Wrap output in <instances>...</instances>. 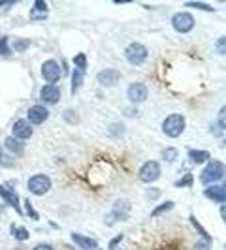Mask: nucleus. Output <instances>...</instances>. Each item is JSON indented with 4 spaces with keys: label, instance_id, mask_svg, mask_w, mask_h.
I'll return each mask as SVG.
<instances>
[{
    "label": "nucleus",
    "instance_id": "16",
    "mask_svg": "<svg viewBox=\"0 0 226 250\" xmlns=\"http://www.w3.org/2000/svg\"><path fill=\"white\" fill-rule=\"evenodd\" d=\"M203 196L207 200L217 201V203H226V181L223 185H211L203 190Z\"/></svg>",
    "mask_w": 226,
    "mask_h": 250
},
{
    "label": "nucleus",
    "instance_id": "9",
    "mask_svg": "<svg viewBox=\"0 0 226 250\" xmlns=\"http://www.w3.org/2000/svg\"><path fill=\"white\" fill-rule=\"evenodd\" d=\"M162 173V169H160V164L155 162V160H147V162H143V166L139 167V181L141 183H145V185H153L155 181H158V177Z\"/></svg>",
    "mask_w": 226,
    "mask_h": 250
},
{
    "label": "nucleus",
    "instance_id": "12",
    "mask_svg": "<svg viewBox=\"0 0 226 250\" xmlns=\"http://www.w3.org/2000/svg\"><path fill=\"white\" fill-rule=\"evenodd\" d=\"M126 96H128V100L132 102V104H143V102L147 100V96H149V92H147V87L143 85V83H130L128 88H126Z\"/></svg>",
    "mask_w": 226,
    "mask_h": 250
},
{
    "label": "nucleus",
    "instance_id": "19",
    "mask_svg": "<svg viewBox=\"0 0 226 250\" xmlns=\"http://www.w3.org/2000/svg\"><path fill=\"white\" fill-rule=\"evenodd\" d=\"M47 13H49V6L44 0H36L30 12V19H47Z\"/></svg>",
    "mask_w": 226,
    "mask_h": 250
},
{
    "label": "nucleus",
    "instance_id": "32",
    "mask_svg": "<svg viewBox=\"0 0 226 250\" xmlns=\"http://www.w3.org/2000/svg\"><path fill=\"white\" fill-rule=\"evenodd\" d=\"M217 125H219V132H221V130H226V105H223V107H221V111H219Z\"/></svg>",
    "mask_w": 226,
    "mask_h": 250
},
{
    "label": "nucleus",
    "instance_id": "38",
    "mask_svg": "<svg viewBox=\"0 0 226 250\" xmlns=\"http://www.w3.org/2000/svg\"><path fill=\"white\" fill-rule=\"evenodd\" d=\"M32 250H55L51 245H47V243H40V245H36Z\"/></svg>",
    "mask_w": 226,
    "mask_h": 250
},
{
    "label": "nucleus",
    "instance_id": "41",
    "mask_svg": "<svg viewBox=\"0 0 226 250\" xmlns=\"http://www.w3.org/2000/svg\"><path fill=\"white\" fill-rule=\"evenodd\" d=\"M117 250H119V249H117ZM121 250H125V249H121Z\"/></svg>",
    "mask_w": 226,
    "mask_h": 250
},
{
    "label": "nucleus",
    "instance_id": "14",
    "mask_svg": "<svg viewBox=\"0 0 226 250\" xmlns=\"http://www.w3.org/2000/svg\"><path fill=\"white\" fill-rule=\"evenodd\" d=\"M96 81L100 83L102 87H113V85H117V83L121 81V74H119V70L104 68V70H100L98 75H96Z\"/></svg>",
    "mask_w": 226,
    "mask_h": 250
},
{
    "label": "nucleus",
    "instance_id": "18",
    "mask_svg": "<svg viewBox=\"0 0 226 250\" xmlns=\"http://www.w3.org/2000/svg\"><path fill=\"white\" fill-rule=\"evenodd\" d=\"M4 149L8 150V152H12V154H23L25 143L19 141V139H15L13 136H8V138L4 139Z\"/></svg>",
    "mask_w": 226,
    "mask_h": 250
},
{
    "label": "nucleus",
    "instance_id": "8",
    "mask_svg": "<svg viewBox=\"0 0 226 250\" xmlns=\"http://www.w3.org/2000/svg\"><path fill=\"white\" fill-rule=\"evenodd\" d=\"M194 25H196V21H194V15L190 12H177L172 15V26H174V30L181 32V34L190 32Z\"/></svg>",
    "mask_w": 226,
    "mask_h": 250
},
{
    "label": "nucleus",
    "instance_id": "21",
    "mask_svg": "<svg viewBox=\"0 0 226 250\" xmlns=\"http://www.w3.org/2000/svg\"><path fill=\"white\" fill-rule=\"evenodd\" d=\"M188 158L194 164H203L211 160L209 150H200V149H188Z\"/></svg>",
    "mask_w": 226,
    "mask_h": 250
},
{
    "label": "nucleus",
    "instance_id": "36",
    "mask_svg": "<svg viewBox=\"0 0 226 250\" xmlns=\"http://www.w3.org/2000/svg\"><path fill=\"white\" fill-rule=\"evenodd\" d=\"M190 250H211V243H205V241H196L192 243V249Z\"/></svg>",
    "mask_w": 226,
    "mask_h": 250
},
{
    "label": "nucleus",
    "instance_id": "40",
    "mask_svg": "<svg viewBox=\"0 0 226 250\" xmlns=\"http://www.w3.org/2000/svg\"><path fill=\"white\" fill-rule=\"evenodd\" d=\"M221 216H223V220L226 222V205H223V207H221Z\"/></svg>",
    "mask_w": 226,
    "mask_h": 250
},
{
    "label": "nucleus",
    "instance_id": "29",
    "mask_svg": "<svg viewBox=\"0 0 226 250\" xmlns=\"http://www.w3.org/2000/svg\"><path fill=\"white\" fill-rule=\"evenodd\" d=\"M192 183H194V177L187 173V175H183L179 181H176V187L177 188H187V187H192Z\"/></svg>",
    "mask_w": 226,
    "mask_h": 250
},
{
    "label": "nucleus",
    "instance_id": "3",
    "mask_svg": "<svg viewBox=\"0 0 226 250\" xmlns=\"http://www.w3.org/2000/svg\"><path fill=\"white\" fill-rule=\"evenodd\" d=\"M130 200H126V198H119V200L113 201V207L110 214L104 218V222L106 226H113L117 224V222H125L126 218H128V214H130Z\"/></svg>",
    "mask_w": 226,
    "mask_h": 250
},
{
    "label": "nucleus",
    "instance_id": "6",
    "mask_svg": "<svg viewBox=\"0 0 226 250\" xmlns=\"http://www.w3.org/2000/svg\"><path fill=\"white\" fill-rule=\"evenodd\" d=\"M40 74H42V77L45 79V83H47V85H57V83H59V79L63 77V68H61V64L57 62V61L47 59L45 62L42 64Z\"/></svg>",
    "mask_w": 226,
    "mask_h": 250
},
{
    "label": "nucleus",
    "instance_id": "4",
    "mask_svg": "<svg viewBox=\"0 0 226 250\" xmlns=\"http://www.w3.org/2000/svg\"><path fill=\"white\" fill-rule=\"evenodd\" d=\"M225 173H226V167L221 160H209L200 173L202 185H215V183H219L225 177Z\"/></svg>",
    "mask_w": 226,
    "mask_h": 250
},
{
    "label": "nucleus",
    "instance_id": "23",
    "mask_svg": "<svg viewBox=\"0 0 226 250\" xmlns=\"http://www.w3.org/2000/svg\"><path fill=\"white\" fill-rule=\"evenodd\" d=\"M70 77H72V85H70V87H72V94H75V92H77V88L81 87V85H83V81H85V72H81V70H77V68H75Z\"/></svg>",
    "mask_w": 226,
    "mask_h": 250
},
{
    "label": "nucleus",
    "instance_id": "44",
    "mask_svg": "<svg viewBox=\"0 0 226 250\" xmlns=\"http://www.w3.org/2000/svg\"><path fill=\"white\" fill-rule=\"evenodd\" d=\"M225 143H226V141H225Z\"/></svg>",
    "mask_w": 226,
    "mask_h": 250
},
{
    "label": "nucleus",
    "instance_id": "17",
    "mask_svg": "<svg viewBox=\"0 0 226 250\" xmlns=\"http://www.w3.org/2000/svg\"><path fill=\"white\" fill-rule=\"evenodd\" d=\"M72 241L79 247L81 250H98V241L87 237V235H81V233H72Z\"/></svg>",
    "mask_w": 226,
    "mask_h": 250
},
{
    "label": "nucleus",
    "instance_id": "1",
    "mask_svg": "<svg viewBox=\"0 0 226 250\" xmlns=\"http://www.w3.org/2000/svg\"><path fill=\"white\" fill-rule=\"evenodd\" d=\"M192 233L181 222L160 220L141 228L125 250H190Z\"/></svg>",
    "mask_w": 226,
    "mask_h": 250
},
{
    "label": "nucleus",
    "instance_id": "5",
    "mask_svg": "<svg viewBox=\"0 0 226 250\" xmlns=\"http://www.w3.org/2000/svg\"><path fill=\"white\" fill-rule=\"evenodd\" d=\"M51 187H53L51 177L45 175V173H36V175H32L28 181H26L28 192L34 194V196H45V194L51 190Z\"/></svg>",
    "mask_w": 226,
    "mask_h": 250
},
{
    "label": "nucleus",
    "instance_id": "22",
    "mask_svg": "<svg viewBox=\"0 0 226 250\" xmlns=\"http://www.w3.org/2000/svg\"><path fill=\"white\" fill-rule=\"evenodd\" d=\"M176 209V203L174 201H164L160 205H157L153 211H151V218H158L160 214L168 213V211H174Z\"/></svg>",
    "mask_w": 226,
    "mask_h": 250
},
{
    "label": "nucleus",
    "instance_id": "25",
    "mask_svg": "<svg viewBox=\"0 0 226 250\" xmlns=\"http://www.w3.org/2000/svg\"><path fill=\"white\" fill-rule=\"evenodd\" d=\"M12 233L17 241H28V237H30V233H28V229H26L25 226H19V228L12 226Z\"/></svg>",
    "mask_w": 226,
    "mask_h": 250
},
{
    "label": "nucleus",
    "instance_id": "34",
    "mask_svg": "<svg viewBox=\"0 0 226 250\" xmlns=\"http://www.w3.org/2000/svg\"><path fill=\"white\" fill-rule=\"evenodd\" d=\"M25 213L28 214V216H30V218H32V220H40V214L36 213V211H34V207H32V203H30V200H25Z\"/></svg>",
    "mask_w": 226,
    "mask_h": 250
},
{
    "label": "nucleus",
    "instance_id": "39",
    "mask_svg": "<svg viewBox=\"0 0 226 250\" xmlns=\"http://www.w3.org/2000/svg\"><path fill=\"white\" fill-rule=\"evenodd\" d=\"M147 194H149V198H151V200H155L157 196H160V190H149Z\"/></svg>",
    "mask_w": 226,
    "mask_h": 250
},
{
    "label": "nucleus",
    "instance_id": "33",
    "mask_svg": "<svg viewBox=\"0 0 226 250\" xmlns=\"http://www.w3.org/2000/svg\"><path fill=\"white\" fill-rule=\"evenodd\" d=\"M215 51L219 55H226V36H221L215 42Z\"/></svg>",
    "mask_w": 226,
    "mask_h": 250
},
{
    "label": "nucleus",
    "instance_id": "13",
    "mask_svg": "<svg viewBox=\"0 0 226 250\" xmlns=\"http://www.w3.org/2000/svg\"><path fill=\"white\" fill-rule=\"evenodd\" d=\"M47 117H49V109H47L45 105H40V104L32 105V107L28 109V113H26V121H28L32 126L44 125V123L47 121Z\"/></svg>",
    "mask_w": 226,
    "mask_h": 250
},
{
    "label": "nucleus",
    "instance_id": "28",
    "mask_svg": "<svg viewBox=\"0 0 226 250\" xmlns=\"http://www.w3.org/2000/svg\"><path fill=\"white\" fill-rule=\"evenodd\" d=\"M177 156H179V152H177L176 147H166L162 150V158L166 162H174V160H177Z\"/></svg>",
    "mask_w": 226,
    "mask_h": 250
},
{
    "label": "nucleus",
    "instance_id": "11",
    "mask_svg": "<svg viewBox=\"0 0 226 250\" xmlns=\"http://www.w3.org/2000/svg\"><path fill=\"white\" fill-rule=\"evenodd\" d=\"M32 134H34V128H32V125H30L26 119H19V121H15V125H13V128H12L13 138L25 143L26 139L32 138Z\"/></svg>",
    "mask_w": 226,
    "mask_h": 250
},
{
    "label": "nucleus",
    "instance_id": "24",
    "mask_svg": "<svg viewBox=\"0 0 226 250\" xmlns=\"http://www.w3.org/2000/svg\"><path fill=\"white\" fill-rule=\"evenodd\" d=\"M185 8H192V10H200V12H209L213 13L215 8L207 2H185Z\"/></svg>",
    "mask_w": 226,
    "mask_h": 250
},
{
    "label": "nucleus",
    "instance_id": "35",
    "mask_svg": "<svg viewBox=\"0 0 226 250\" xmlns=\"http://www.w3.org/2000/svg\"><path fill=\"white\" fill-rule=\"evenodd\" d=\"M123 239H125V235H123V233L115 235V237H113L112 241L108 243V250H117V249H119V245H121V241H123Z\"/></svg>",
    "mask_w": 226,
    "mask_h": 250
},
{
    "label": "nucleus",
    "instance_id": "27",
    "mask_svg": "<svg viewBox=\"0 0 226 250\" xmlns=\"http://www.w3.org/2000/svg\"><path fill=\"white\" fill-rule=\"evenodd\" d=\"M74 64L77 70L85 72V70H87V55H85V53H77L74 57Z\"/></svg>",
    "mask_w": 226,
    "mask_h": 250
},
{
    "label": "nucleus",
    "instance_id": "20",
    "mask_svg": "<svg viewBox=\"0 0 226 250\" xmlns=\"http://www.w3.org/2000/svg\"><path fill=\"white\" fill-rule=\"evenodd\" d=\"M188 224L194 228V231L200 235L202 241H205V243H211V241H213V239H211V235L207 233V229H205V228H203V226L198 222V218H196L194 214H190V216H188Z\"/></svg>",
    "mask_w": 226,
    "mask_h": 250
},
{
    "label": "nucleus",
    "instance_id": "10",
    "mask_svg": "<svg viewBox=\"0 0 226 250\" xmlns=\"http://www.w3.org/2000/svg\"><path fill=\"white\" fill-rule=\"evenodd\" d=\"M0 198H2V201H4L8 207H12L19 216L25 214V211H23L21 205H19V196H17V192H15L12 187H8V185H0Z\"/></svg>",
    "mask_w": 226,
    "mask_h": 250
},
{
    "label": "nucleus",
    "instance_id": "15",
    "mask_svg": "<svg viewBox=\"0 0 226 250\" xmlns=\"http://www.w3.org/2000/svg\"><path fill=\"white\" fill-rule=\"evenodd\" d=\"M40 100L44 102V104H59L61 100V88L57 87V85H44V87L40 88Z\"/></svg>",
    "mask_w": 226,
    "mask_h": 250
},
{
    "label": "nucleus",
    "instance_id": "30",
    "mask_svg": "<svg viewBox=\"0 0 226 250\" xmlns=\"http://www.w3.org/2000/svg\"><path fill=\"white\" fill-rule=\"evenodd\" d=\"M110 134L115 136V138L125 136V125H123V123H115V125H112L110 126Z\"/></svg>",
    "mask_w": 226,
    "mask_h": 250
},
{
    "label": "nucleus",
    "instance_id": "26",
    "mask_svg": "<svg viewBox=\"0 0 226 250\" xmlns=\"http://www.w3.org/2000/svg\"><path fill=\"white\" fill-rule=\"evenodd\" d=\"M30 47V40L28 38H15L13 40V51H17V53H23Z\"/></svg>",
    "mask_w": 226,
    "mask_h": 250
},
{
    "label": "nucleus",
    "instance_id": "31",
    "mask_svg": "<svg viewBox=\"0 0 226 250\" xmlns=\"http://www.w3.org/2000/svg\"><path fill=\"white\" fill-rule=\"evenodd\" d=\"M12 55V49L8 45V38L2 36L0 38V57H10Z\"/></svg>",
    "mask_w": 226,
    "mask_h": 250
},
{
    "label": "nucleus",
    "instance_id": "42",
    "mask_svg": "<svg viewBox=\"0 0 226 250\" xmlns=\"http://www.w3.org/2000/svg\"><path fill=\"white\" fill-rule=\"evenodd\" d=\"M98 250H102V249H98Z\"/></svg>",
    "mask_w": 226,
    "mask_h": 250
},
{
    "label": "nucleus",
    "instance_id": "2",
    "mask_svg": "<svg viewBox=\"0 0 226 250\" xmlns=\"http://www.w3.org/2000/svg\"><path fill=\"white\" fill-rule=\"evenodd\" d=\"M187 128V121L181 113H172L162 121V132L166 138H179Z\"/></svg>",
    "mask_w": 226,
    "mask_h": 250
},
{
    "label": "nucleus",
    "instance_id": "37",
    "mask_svg": "<svg viewBox=\"0 0 226 250\" xmlns=\"http://www.w3.org/2000/svg\"><path fill=\"white\" fill-rule=\"evenodd\" d=\"M64 119H66V121L70 119V123H72V125H75V123L79 121V119H77V115H75L72 109H66V111H64Z\"/></svg>",
    "mask_w": 226,
    "mask_h": 250
},
{
    "label": "nucleus",
    "instance_id": "7",
    "mask_svg": "<svg viewBox=\"0 0 226 250\" xmlns=\"http://www.w3.org/2000/svg\"><path fill=\"white\" fill-rule=\"evenodd\" d=\"M125 57L126 61L130 64H134V66H139V64H143L147 61V57H149V51L147 47L143 45V43H138V42H134V43H130L128 47L125 49Z\"/></svg>",
    "mask_w": 226,
    "mask_h": 250
},
{
    "label": "nucleus",
    "instance_id": "43",
    "mask_svg": "<svg viewBox=\"0 0 226 250\" xmlns=\"http://www.w3.org/2000/svg\"><path fill=\"white\" fill-rule=\"evenodd\" d=\"M225 250H226V247H225Z\"/></svg>",
    "mask_w": 226,
    "mask_h": 250
}]
</instances>
